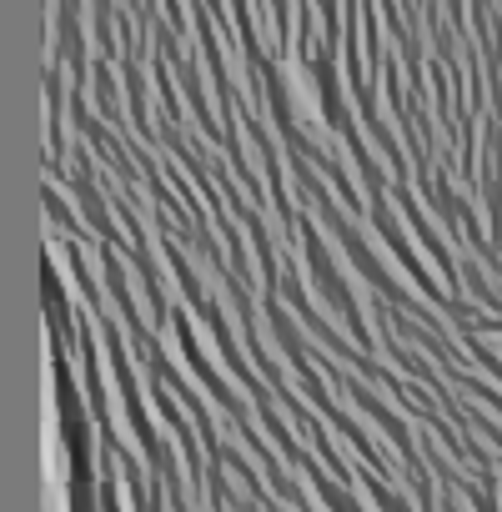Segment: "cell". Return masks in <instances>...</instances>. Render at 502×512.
I'll return each mask as SVG.
<instances>
[{"mask_svg": "<svg viewBox=\"0 0 502 512\" xmlns=\"http://www.w3.org/2000/svg\"><path fill=\"white\" fill-rule=\"evenodd\" d=\"M236 16H241V46H257V31H251V16H246V6H241Z\"/></svg>", "mask_w": 502, "mask_h": 512, "instance_id": "obj_1", "label": "cell"}]
</instances>
